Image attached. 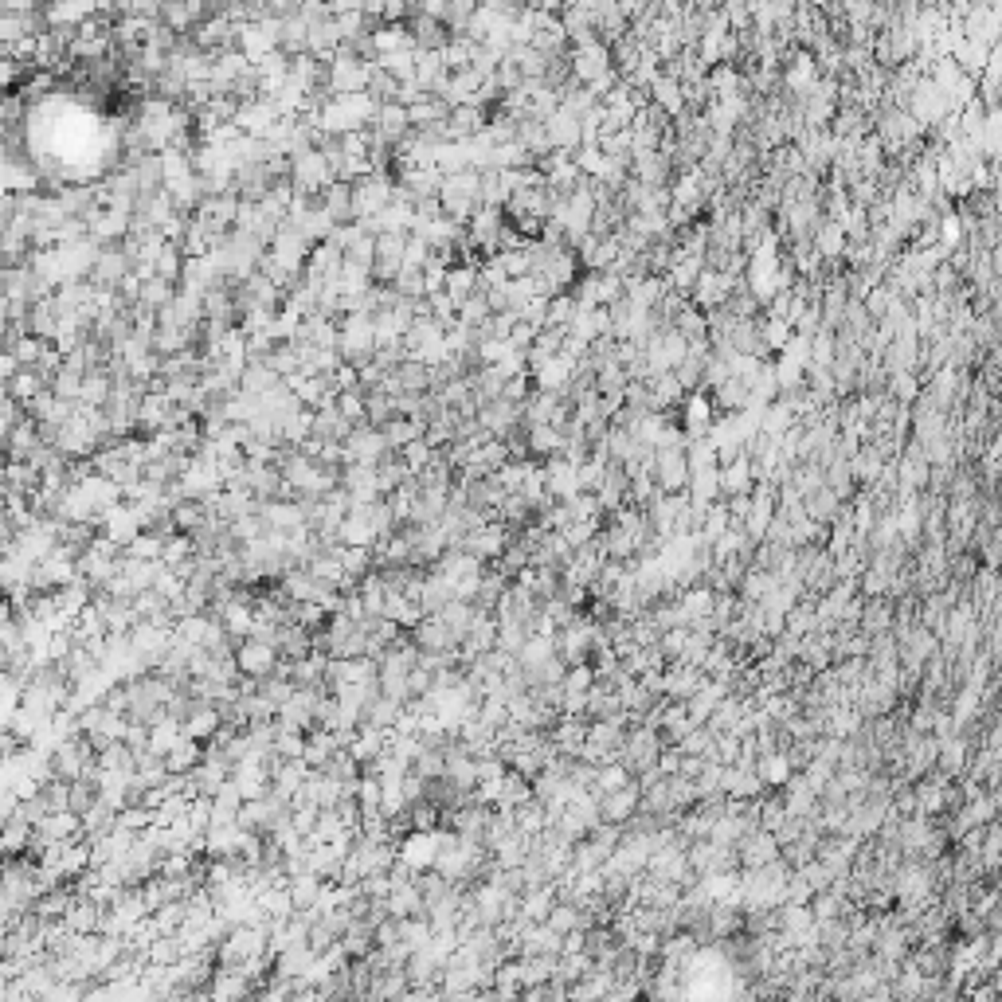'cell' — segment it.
Here are the masks:
<instances>
[{
    "label": "cell",
    "instance_id": "1",
    "mask_svg": "<svg viewBox=\"0 0 1002 1002\" xmlns=\"http://www.w3.org/2000/svg\"><path fill=\"white\" fill-rule=\"evenodd\" d=\"M650 478L662 494H682L689 486V458H685V447H658L654 451V466H650Z\"/></svg>",
    "mask_w": 1002,
    "mask_h": 1002
},
{
    "label": "cell",
    "instance_id": "3",
    "mask_svg": "<svg viewBox=\"0 0 1002 1002\" xmlns=\"http://www.w3.org/2000/svg\"><path fill=\"white\" fill-rule=\"evenodd\" d=\"M235 666H239L243 678L263 682V678H271L274 670H278V650H274L271 642H263V638H243L235 646Z\"/></svg>",
    "mask_w": 1002,
    "mask_h": 1002
},
{
    "label": "cell",
    "instance_id": "7",
    "mask_svg": "<svg viewBox=\"0 0 1002 1002\" xmlns=\"http://www.w3.org/2000/svg\"><path fill=\"white\" fill-rule=\"evenodd\" d=\"M541 122H545V134L552 149H560V153H576L580 149V118L576 114H568L564 106H556Z\"/></svg>",
    "mask_w": 1002,
    "mask_h": 1002
},
{
    "label": "cell",
    "instance_id": "27",
    "mask_svg": "<svg viewBox=\"0 0 1002 1002\" xmlns=\"http://www.w3.org/2000/svg\"><path fill=\"white\" fill-rule=\"evenodd\" d=\"M396 455L404 458V466H408L411 474H419L427 462H431V455H435V447H427V439H411V443H404Z\"/></svg>",
    "mask_w": 1002,
    "mask_h": 1002
},
{
    "label": "cell",
    "instance_id": "23",
    "mask_svg": "<svg viewBox=\"0 0 1002 1002\" xmlns=\"http://www.w3.org/2000/svg\"><path fill=\"white\" fill-rule=\"evenodd\" d=\"M490 314H494V310H490V298H486L482 290H474V294L458 306V325H470V329H474V325H482Z\"/></svg>",
    "mask_w": 1002,
    "mask_h": 1002
},
{
    "label": "cell",
    "instance_id": "25",
    "mask_svg": "<svg viewBox=\"0 0 1002 1002\" xmlns=\"http://www.w3.org/2000/svg\"><path fill=\"white\" fill-rule=\"evenodd\" d=\"M44 345L47 341H40V337H32V333H20L12 345H8V353L16 357V365H36L40 361V353H44Z\"/></svg>",
    "mask_w": 1002,
    "mask_h": 1002
},
{
    "label": "cell",
    "instance_id": "8",
    "mask_svg": "<svg viewBox=\"0 0 1002 1002\" xmlns=\"http://www.w3.org/2000/svg\"><path fill=\"white\" fill-rule=\"evenodd\" d=\"M541 470H545V494L556 501H568L572 494H580V486H576V466L568 462L564 455H552L541 462Z\"/></svg>",
    "mask_w": 1002,
    "mask_h": 1002
},
{
    "label": "cell",
    "instance_id": "17",
    "mask_svg": "<svg viewBox=\"0 0 1002 1002\" xmlns=\"http://www.w3.org/2000/svg\"><path fill=\"white\" fill-rule=\"evenodd\" d=\"M114 822H118V807H110L106 799H94V807L79 815V830H83V838H98V834L114 830Z\"/></svg>",
    "mask_w": 1002,
    "mask_h": 1002
},
{
    "label": "cell",
    "instance_id": "19",
    "mask_svg": "<svg viewBox=\"0 0 1002 1002\" xmlns=\"http://www.w3.org/2000/svg\"><path fill=\"white\" fill-rule=\"evenodd\" d=\"M478 290V271L474 267H451L447 271V282H443V294L455 302V306H462L470 294Z\"/></svg>",
    "mask_w": 1002,
    "mask_h": 1002
},
{
    "label": "cell",
    "instance_id": "12",
    "mask_svg": "<svg viewBox=\"0 0 1002 1002\" xmlns=\"http://www.w3.org/2000/svg\"><path fill=\"white\" fill-rule=\"evenodd\" d=\"M32 834H36V826L28 819H20L16 811L8 815V819L0 822V858H16V854H28V846H32Z\"/></svg>",
    "mask_w": 1002,
    "mask_h": 1002
},
{
    "label": "cell",
    "instance_id": "15",
    "mask_svg": "<svg viewBox=\"0 0 1002 1002\" xmlns=\"http://www.w3.org/2000/svg\"><path fill=\"white\" fill-rule=\"evenodd\" d=\"M525 447H529V458L545 462V458L560 455L564 431H556L552 423H529V427H525Z\"/></svg>",
    "mask_w": 1002,
    "mask_h": 1002
},
{
    "label": "cell",
    "instance_id": "10",
    "mask_svg": "<svg viewBox=\"0 0 1002 1002\" xmlns=\"http://www.w3.org/2000/svg\"><path fill=\"white\" fill-rule=\"evenodd\" d=\"M59 318H63L59 302H55L51 294H44V298H36V302L28 306V318H24V325H28V333H32V337H40V341H55V333H59Z\"/></svg>",
    "mask_w": 1002,
    "mask_h": 1002
},
{
    "label": "cell",
    "instance_id": "21",
    "mask_svg": "<svg viewBox=\"0 0 1002 1002\" xmlns=\"http://www.w3.org/2000/svg\"><path fill=\"white\" fill-rule=\"evenodd\" d=\"M181 736H184V732H181V721H173V717L165 713V717H157V721L149 725V748L165 756V752H169V748H173V744H177Z\"/></svg>",
    "mask_w": 1002,
    "mask_h": 1002
},
{
    "label": "cell",
    "instance_id": "2",
    "mask_svg": "<svg viewBox=\"0 0 1002 1002\" xmlns=\"http://www.w3.org/2000/svg\"><path fill=\"white\" fill-rule=\"evenodd\" d=\"M349 184H353V220L376 216L392 200V192H396V181L388 173H365V177H357V181Z\"/></svg>",
    "mask_w": 1002,
    "mask_h": 1002
},
{
    "label": "cell",
    "instance_id": "26",
    "mask_svg": "<svg viewBox=\"0 0 1002 1002\" xmlns=\"http://www.w3.org/2000/svg\"><path fill=\"white\" fill-rule=\"evenodd\" d=\"M126 556H134V560H161V537L157 533H149V529H141L130 545L122 548Z\"/></svg>",
    "mask_w": 1002,
    "mask_h": 1002
},
{
    "label": "cell",
    "instance_id": "28",
    "mask_svg": "<svg viewBox=\"0 0 1002 1002\" xmlns=\"http://www.w3.org/2000/svg\"><path fill=\"white\" fill-rule=\"evenodd\" d=\"M20 79H24V67H20L16 59H8V55L0 51V94L12 91V87H16Z\"/></svg>",
    "mask_w": 1002,
    "mask_h": 1002
},
{
    "label": "cell",
    "instance_id": "9",
    "mask_svg": "<svg viewBox=\"0 0 1002 1002\" xmlns=\"http://www.w3.org/2000/svg\"><path fill=\"white\" fill-rule=\"evenodd\" d=\"M635 811H638V779H631V783L619 787V791L599 795V822H619V826H623Z\"/></svg>",
    "mask_w": 1002,
    "mask_h": 1002
},
{
    "label": "cell",
    "instance_id": "14",
    "mask_svg": "<svg viewBox=\"0 0 1002 1002\" xmlns=\"http://www.w3.org/2000/svg\"><path fill=\"white\" fill-rule=\"evenodd\" d=\"M44 388H47V376L36 365H20L16 372H12V376H8V384H4V392H8V396H12L16 404H20V408H24L28 400H36V396H40Z\"/></svg>",
    "mask_w": 1002,
    "mask_h": 1002
},
{
    "label": "cell",
    "instance_id": "4",
    "mask_svg": "<svg viewBox=\"0 0 1002 1002\" xmlns=\"http://www.w3.org/2000/svg\"><path fill=\"white\" fill-rule=\"evenodd\" d=\"M282 114H278V106H274L267 94H259V98H247V102H239V110H235V126H239V134L247 137H263L271 130L274 122H278Z\"/></svg>",
    "mask_w": 1002,
    "mask_h": 1002
},
{
    "label": "cell",
    "instance_id": "18",
    "mask_svg": "<svg viewBox=\"0 0 1002 1002\" xmlns=\"http://www.w3.org/2000/svg\"><path fill=\"white\" fill-rule=\"evenodd\" d=\"M177 294V286L173 282H165V278H157V274H149V278H141V290H137V306H145V310H161L169 298Z\"/></svg>",
    "mask_w": 1002,
    "mask_h": 1002
},
{
    "label": "cell",
    "instance_id": "29",
    "mask_svg": "<svg viewBox=\"0 0 1002 1002\" xmlns=\"http://www.w3.org/2000/svg\"><path fill=\"white\" fill-rule=\"evenodd\" d=\"M12 220H16V196H12V192H4V188H0V231L8 228V224H12Z\"/></svg>",
    "mask_w": 1002,
    "mask_h": 1002
},
{
    "label": "cell",
    "instance_id": "13",
    "mask_svg": "<svg viewBox=\"0 0 1002 1002\" xmlns=\"http://www.w3.org/2000/svg\"><path fill=\"white\" fill-rule=\"evenodd\" d=\"M337 944H341V952L349 959H365L372 948H376V928L368 924L365 916H353L349 924H345V932L337 936Z\"/></svg>",
    "mask_w": 1002,
    "mask_h": 1002
},
{
    "label": "cell",
    "instance_id": "22",
    "mask_svg": "<svg viewBox=\"0 0 1002 1002\" xmlns=\"http://www.w3.org/2000/svg\"><path fill=\"white\" fill-rule=\"evenodd\" d=\"M196 556V548H192V537L188 533H173V537H165L161 541V564L165 568H181Z\"/></svg>",
    "mask_w": 1002,
    "mask_h": 1002
},
{
    "label": "cell",
    "instance_id": "20",
    "mask_svg": "<svg viewBox=\"0 0 1002 1002\" xmlns=\"http://www.w3.org/2000/svg\"><path fill=\"white\" fill-rule=\"evenodd\" d=\"M439 615L447 619V627L458 635V642L466 638V631H470V627H474V619H478V611H474V603H470V599H451Z\"/></svg>",
    "mask_w": 1002,
    "mask_h": 1002
},
{
    "label": "cell",
    "instance_id": "16",
    "mask_svg": "<svg viewBox=\"0 0 1002 1002\" xmlns=\"http://www.w3.org/2000/svg\"><path fill=\"white\" fill-rule=\"evenodd\" d=\"M200 756H204V744H200V740H192V736H181V740L165 752V772L169 775H188L196 764H200Z\"/></svg>",
    "mask_w": 1002,
    "mask_h": 1002
},
{
    "label": "cell",
    "instance_id": "6",
    "mask_svg": "<svg viewBox=\"0 0 1002 1002\" xmlns=\"http://www.w3.org/2000/svg\"><path fill=\"white\" fill-rule=\"evenodd\" d=\"M408 635L419 650H455L458 646V635L447 627V619H443V615H423Z\"/></svg>",
    "mask_w": 1002,
    "mask_h": 1002
},
{
    "label": "cell",
    "instance_id": "5",
    "mask_svg": "<svg viewBox=\"0 0 1002 1002\" xmlns=\"http://www.w3.org/2000/svg\"><path fill=\"white\" fill-rule=\"evenodd\" d=\"M40 32H47L44 12H0V51Z\"/></svg>",
    "mask_w": 1002,
    "mask_h": 1002
},
{
    "label": "cell",
    "instance_id": "11",
    "mask_svg": "<svg viewBox=\"0 0 1002 1002\" xmlns=\"http://www.w3.org/2000/svg\"><path fill=\"white\" fill-rule=\"evenodd\" d=\"M318 204L333 224H349V220H353V184L349 181H329L318 192Z\"/></svg>",
    "mask_w": 1002,
    "mask_h": 1002
},
{
    "label": "cell",
    "instance_id": "24",
    "mask_svg": "<svg viewBox=\"0 0 1002 1002\" xmlns=\"http://www.w3.org/2000/svg\"><path fill=\"white\" fill-rule=\"evenodd\" d=\"M333 404H337V411H341L349 423H365V392H361V388H345V392H337V396H333Z\"/></svg>",
    "mask_w": 1002,
    "mask_h": 1002
}]
</instances>
